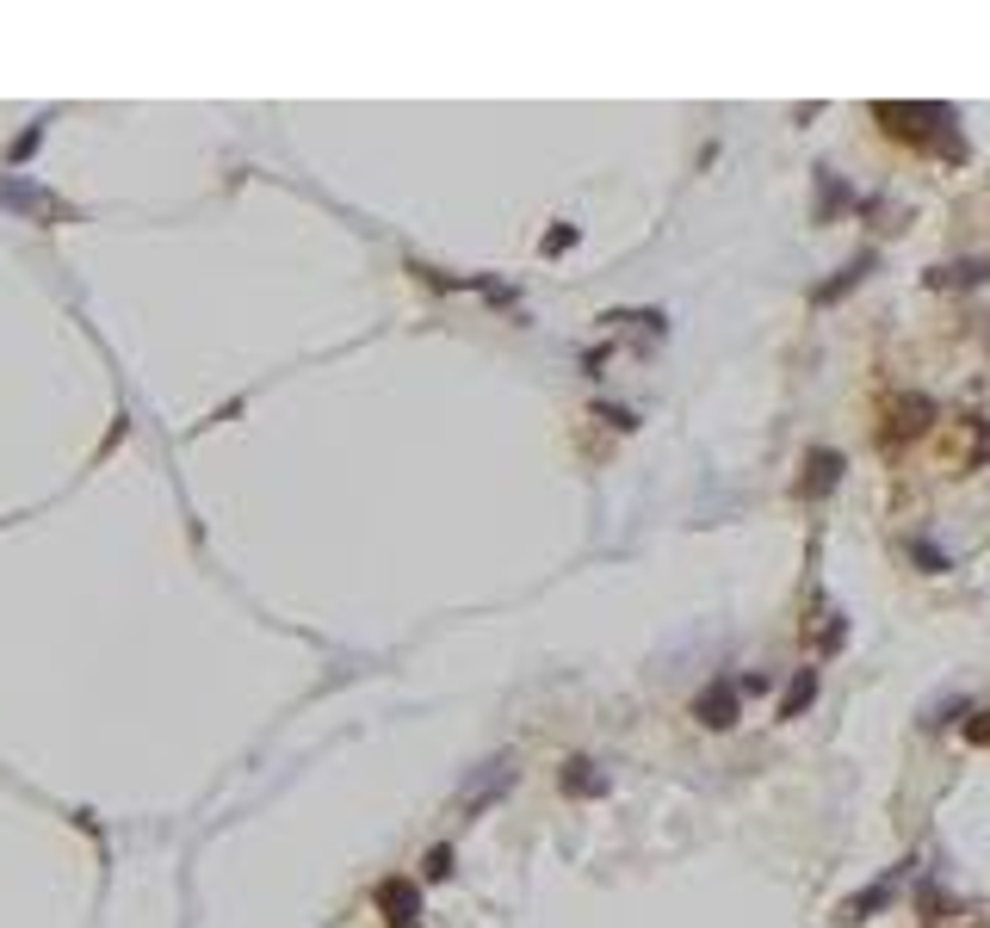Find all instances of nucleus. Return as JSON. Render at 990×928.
I'll list each match as a JSON object with an SVG mask.
<instances>
[{"label":"nucleus","instance_id":"obj_1","mask_svg":"<svg viewBox=\"0 0 990 928\" xmlns=\"http://www.w3.org/2000/svg\"><path fill=\"white\" fill-rule=\"evenodd\" d=\"M873 118L904 142H941L947 156H959V137H941V130H954V111L947 106H897V99H880Z\"/></svg>","mask_w":990,"mask_h":928},{"label":"nucleus","instance_id":"obj_2","mask_svg":"<svg viewBox=\"0 0 990 928\" xmlns=\"http://www.w3.org/2000/svg\"><path fill=\"white\" fill-rule=\"evenodd\" d=\"M0 205L25 211V217H75V211H68L63 199H56V192L25 186V180H13V173H0Z\"/></svg>","mask_w":990,"mask_h":928},{"label":"nucleus","instance_id":"obj_3","mask_svg":"<svg viewBox=\"0 0 990 928\" xmlns=\"http://www.w3.org/2000/svg\"><path fill=\"white\" fill-rule=\"evenodd\" d=\"M737 706H743L737 681H712V687L693 700V718L706 724V730H731V724H737Z\"/></svg>","mask_w":990,"mask_h":928},{"label":"nucleus","instance_id":"obj_4","mask_svg":"<svg viewBox=\"0 0 990 928\" xmlns=\"http://www.w3.org/2000/svg\"><path fill=\"white\" fill-rule=\"evenodd\" d=\"M377 910L391 928H422V892L409 879H384L377 885Z\"/></svg>","mask_w":990,"mask_h":928},{"label":"nucleus","instance_id":"obj_5","mask_svg":"<svg viewBox=\"0 0 990 928\" xmlns=\"http://www.w3.org/2000/svg\"><path fill=\"white\" fill-rule=\"evenodd\" d=\"M835 477H842V452H830V446H818V452L805 458V471H799V495L805 502H818V495H830Z\"/></svg>","mask_w":990,"mask_h":928},{"label":"nucleus","instance_id":"obj_6","mask_svg":"<svg viewBox=\"0 0 990 928\" xmlns=\"http://www.w3.org/2000/svg\"><path fill=\"white\" fill-rule=\"evenodd\" d=\"M508 787H514V761H483L477 780L465 787V811H483V804L496 799V792H508Z\"/></svg>","mask_w":990,"mask_h":928},{"label":"nucleus","instance_id":"obj_7","mask_svg":"<svg viewBox=\"0 0 990 928\" xmlns=\"http://www.w3.org/2000/svg\"><path fill=\"white\" fill-rule=\"evenodd\" d=\"M564 792L569 799H600V792H607V774L588 756H576V761H564Z\"/></svg>","mask_w":990,"mask_h":928},{"label":"nucleus","instance_id":"obj_8","mask_svg":"<svg viewBox=\"0 0 990 928\" xmlns=\"http://www.w3.org/2000/svg\"><path fill=\"white\" fill-rule=\"evenodd\" d=\"M935 422V403L928 396H897L892 403V434H923Z\"/></svg>","mask_w":990,"mask_h":928},{"label":"nucleus","instance_id":"obj_9","mask_svg":"<svg viewBox=\"0 0 990 928\" xmlns=\"http://www.w3.org/2000/svg\"><path fill=\"white\" fill-rule=\"evenodd\" d=\"M885 904H892V879H880V885H866L861 897H849V904H842V922H866V916L885 910Z\"/></svg>","mask_w":990,"mask_h":928},{"label":"nucleus","instance_id":"obj_10","mask_svg":"<svg viewBox=\"0 0 990 928\" xmlns=\"http://www.w3.org/2000/svg\"><path fill=\"white\" fill-rule=\"evenodd\" d=\"M866 267H873V254H861V260H854V267H842L830 285H818V303H835L842 291H849V285H861V279H866Z\"/></svg>","mask_w":990,"mask_h":928},{"label":"nucleus","instance_id":"obj_11","mask_svg":"<svg viewBox=\"0 0 990 928\" xmlns=\"http://www.w3.org/2000/svg\"><path fill=\"white\" fill-rule=\"evenodd\" d=\"M811 693H818V675L811 669H799V681L786 687V700H780V718H799L805 706H811Z\"/></svg>","mask_w":990,"mask_h":928},{"label":"nucleus","instance_id":"obj_12","mask_svg":"<svg viewBox=\"0 0 990 928\" xmlns=\"http://www.w3.org/2000/svg\"><path fill=\"white\" fill-rule=\"evenodd\" d=\"M984 273H990L984 260H959V267H941V273H935V285H978Z\"/></svg>","mask_w":990,"mask_h":928},{"label":"nucleus","instance_id":"obj_13","mask_svg":"<svg viewBox=\"0 0 990 928\" xmlns=\"http://www.w3.org/2000/svg\"><path fill=\"white\" fill-rule=\"evenodd\" d=\"M453 873V849H434L427 854V879H446Z\"/></svg>","mask_w":990,"mask_h":928},{"label":"nucleus","instance_id":"obj_14","mask_svg":"<svg viewBox=\"0 0 990 928\" xmlns=\"http://www.w3.org/2000/svg\"><path fill=\"white\" fill-rule=\"evenodd\" d=\"M38 137H44V118H38V125L25 130V137H19V142H13V161H25V156H32V149H38Z\"/></svg>","mask_w":990,"mask_h":928},{"label":"nucleus","instance_id":"obj_15","mask_svg":"<svg viewBox=\"0 0 990 928\" xmlns=\"http://www.w3.org/2000/svg\"><path fill=\"white\" fill-rule=\"evenodd\" d=\"M576 248V230H545V254H564Z\"/></svg>","mask_w":990,"mask_h":928},{"label":"nucleus","instance_id":"obj_16","mask_svg":"<svg viewBox=\"0 0 990 928\" xmlns=\"http://www.w3.org/2000/svg\"><path fill=\"white\" fill-rule=\"evenodd\" d=\"M916 564H923V569H947V557L935 545H916Z\"/></svg>","mask_w":990,"mask_h":928}]
</instances>
